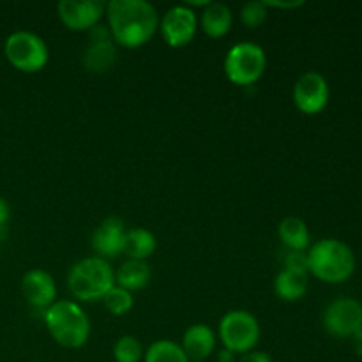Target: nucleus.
Returning a JSON list of instances; mask_svg holds the SVG:
<instances>
[{"label": "nucleus", "instance_id": "obj_1", "mask_svg": "<svg viewBox=\"0 0 362 362\" xmlns=\"http://www.w3.org/2000/svg\"><path fill=\"white\" fill-rule=\"evenodd\" d=\"M106 16L112 39L124 48L147 45L159 27L158 9L147 0H110Z\"/></svg>", "mask_w": 362, "mask_h": 362}, {"label": "nucleus", "instance_id": "obj_2", "mask_svg": "<svg viewBox=\"0 0 362 362\" xmlns=\"http://www.w3.org/2000/svg\"><path fill=\"white\" fill-rule=\"evenodd\" d=\"M45 324L52 338L64 349H80L90 336V320L73 300H55L45 310Z\"/></svg>", "mask_w": 362, "mask_h": 362}, {"label": "nucleus", "instance_id": "obj_3", "mask_svg": "<svg viewBox=\"0 0 362 362\" xmlns=\"http://www.w3.org/2000/svg\"><path fill=\"white\" fill-rule=\"evenodd\" d=\"M310 272L325 283H343L356 271V255L338 239H322L308 253Z\"/></svg>", "mask_w": 362, "mask_h": 362}, {"label": "nucleus", "instance_id": "obj_4", "mask_svg": "<svg viewBox=\"0 0 362 362\" xmlns=\"http://www.w3.org/2000/svg\"><path fill=\"white\" fill-rule=\"evenodd\" d=\"M67 286L76 299L83 303L103 299L115 286V272L108 260L88 257L76 262L67 274Z\"/></svg>", "mask_w": 362, "mask_h": 362}, {"label": "nucleus", "instance_id": "obj_5", "mask_svg": "<svg viewBox=\"0 0 362 362\" xmlns=\"http://www.w3.org/2000/svg\"><path fill=\"white\" fill-rule=\"evenodd\" d=\"M267 67V55L260 45L251 41L232 46L225 57V73L232 83L246 87L264 76Z\"/></svg>", "mask_w": 362, "mask_h": 362}, {"label": "nucleus", "instance_id": "obj_6", "mask_svg": "<svg viewBox=\"0 0 362 362\" xmlns=\"http://www.w3.org/2000/svg\"><path fill=\"white\" fill-rule=\"evenodd\" d=\"M4 53L11 66L23 73H37L48 64L49 49L41 35L30 30H16L6 39Z\"/></svg>", "mask_w": 362, "mask_h": 362}, {"label": "nucleus", "instance_id": "obj_7", "mask_svg": "<svg viewBox=\"0 0 362 362\" xmlns=\"http://www.w3.org/2000/svg\"><path fill=\"white\" fill-rule=\"evenodd\" d=\"M219 338L230 352H251L260 339V324L250 311L232 310L219 322Z\"/></svg>", "mask_w": 362, "mask_h": 362}, {"label": "nucleus", "instance_id": "obj_8", "mask_svg": "<svg viewBox=\"0 0 362 362\" xmlns=\"http://www.w3.org/2000/svg\"><path fill=\"white\" fill-rule=\"evenodd\" d=\"M324 327L334 338H352L362 327V304L350 297L332 300L324 311Z\"/></svg>", "mask_w": 362, "mask_h": 362}, {"label": "nucleus", "instance_id": "obj_9", "mask_svg": "<svg viewBox=\"0 0 362 362\" xmlns=\"http://www.w3.org/2000/svg\"><path fill=\"white\" fill-rule=\"evenodd\" d=\"M331 90L329 83L317 71H308L293 85V103L306 115H317L327 106Z\"/></svg>", "mask_w": 362, "mask_h": 362}, {"label": "nucleus", "instance_id": "obj_10", "mask_svg": "<svg viewBox=\"0 0 362 362\" xmlns=\"http://www.w3.org/2000/svg\"><path fill=\"white\" fill-rule=\"evenodd\" d=\"M197 13L189 6H173L161 20V32L172 48H180L193 41L197 34Z\"/></svg>", "mask_w": 362, "mask_h": 362}, {"label": "nucleus", "instance_id": "obj_11", "mask_svg": "<svg viewBox=\"0 0 362 362\" xmlns=\"http://www.w3.org/2000/svg\"><path fill=\"white\" fill-rule=\"evenodd\" d=\"M57 11L71 30H90L106 13V4L101 0H60Z\"/></svg>", "mask_w": 362, "mask_h": 362}, {"label": "nucleus", "instance_id": "obj_12", "mask_svg": "<svg viewBox=\"0 0 362 362\" xmlns=\"http://www.w3.org/2000/svg\"><path fill=\"white\" fill-rule=\"evenodd\" d=\"M25 300L35 310H48L57 300L55 279L42 269H30L21 279Z\"/></svg>", "mask_w": 362, "mask_h": 362}, {"label": "nucleus", "instance_id": "obj_13", "mask_svg": "<svg viewBox=\"0 0 362 362\" xmlns=\"http://www.w3.org/2000/svg\"><path fill=\"white\" fill-rule=\"evenodd\" d=\"M126 228H124V221L119 218H106L101 221V225L95 228L94 235H92V247L98 253V257L105 258H115L122 253V240Z\"/></svg>", "mask_w": 362, "mask_h": 362}, {"label": "nucleus", "instance_id": "obj_14", "mask_svg": "<svg viewBox=\"0 0 362 362\" xmlns=\"http://www.w3.org/2000/svg\"><path fill=\"white\" fill-rule=\"evenodd\" d=\"M180 346L189 361H205L214 352L216 334L209 325L194 324L184 332Z\"/></svg>", "mask_w": 362, "mask_h": 362}, {"label": "nucleus", "instance_id": "obj_15", "mask_svg": "<svg viewBox=\"0 0 362 362\" xmlns=\"http://www.w3.org/2000/svg\"><path fill=\"white\" fill-rule=\"evenodd\" d=\"M158 247L156 235L147 228H131L126 230L122 240V253L129 260H144L147 262L148 257H152Z\"/></svg>", "mask_w": 362, "mask_h": 362}, {"label": "nucleus", "instance_id": "obj_16", "mask_svg": "<svg viewBox=\"0 0 362 362\" xmlns=\"http://www.w3.org/2000/svg\"><path fill=\"white\" fill-rule=\"evenodd\" d=\"M117 60V46L113 39L108 41H90L81 57V64L90 73H106Z\"/></svg>", "mask_w": 362, "mask_h": 362}, {"label": "nucleus", "instance_id": "obj_17", "mask_svg": "<svg viewBox=\"0 0 362 362\" xmlns=\"http://www.w3.org/2000/svg\"><path fill=\"white\" fill-rule=\"evenodd\" d=\"M233 25V13L226 4L211 2L202 13V28L209 37H223Z\"/></svg>", "mask_w": 362, "mask_h": 362}, {"label": "nucleus", "instance_id": "obj_18", "mask_svg": "<svg viewBox=\"0 0 362 362\" xmlns=\"http://www.w3.org/2000/svg\"><path fill=\"white\" fill-rule=\"evenodd\" d=\"M151 265L144 260H129L127 258L115 272V285L127 292L141 290L151 281Z\"/></svg>", "mask_w": 362, "mask_h": 362}, {"label": "nucleus", "instance_id": "obj_19", "mask_svg": "<svg viewBox=\"0 0 362 362\" xmlns=\"http://www.w3.org/2000/svg\"><path fill=\"white\" fill-rule=\"evenodd\" d=\"M306 292L308 274L290 271V269H283L278 272L274 279V293L279 299L286 300V303H296V300L303 299Z\"/></svg>", "mask_w": 362, "mask_h": 362}, {"label": "nucleus", "instance_id": "obj_20", "mask_svg": "<svg viewBox=\"0 0 362 362\" xmlns=\"http://www.w3.org/2000/svg\"><path fill=\"white\" fill-rule=\"evenodd\" d=\"M278 233L281 243L290 251H306V247L310 246L311 237L308 225L300 218H296V216H288V218L283 219L279 223Z\"/></svg>", "mask_w": 362, "mask_h": 362}, {"label": "nucleus", "instance_id": "obj_21", "mask_svg": "<svg viewBox=\"0 0 362 362\" xmlns=\"http://www.w3.org/2000/svg\"><path fill=\"white\" fill-rule=\"evenodd\" d=\"M145 362H189L180 343L173 339H158L144 354Z\"/></svg>", "mask_w": 362, "mask_h": 362}, {"label": "nucleus", "instance_id": "obj_22", "mask_svg": "<svg viewBox=\"0 0 362 362\" xmlns=\"http://www.w3.org/2000/svg\"><path fill=\"white\" fill-rule=\"evenodd\" d=\"M101 300L105 303L106 310H108L112 315H115V317L129 313L134 306L133 293L127 292V290H124V288H120V286H117V285L113 286V288H110Z\"/></svg>", "mask_w": 362, "mask_h": 362}, {"label": "nucleus", "instance_id": "obj_23", "mask_svg": "<svg viewBox=\"0 0 362 362\" xmlns=\"http://www.w3.org/2000/svg\"><path fill=\"white\" fill-rule=\"evenodd\" d=\"M113 357L117 362H140L144 357V346L138 341V338L124 334L117 339L113 346Z\"/></svg>", "mask_w": 362, "mask_h": 362}, {"label": "nucleus", "instance_id": "obj_24", "mask_svg": "<svg viewBox=\"0 0 362 362\" xmlns=\"http://www.w3.org/2000/svg\"><path fill=\"white\" fill-rule=\"evenodd\" d=\"M240 20L246 27L257 28L267 20V7L264 6L262 0H251V2H246L240 9Z\"/></svg>", "mask_w": 362, "mask_h": 362}, {"label": "nucleus", "instance_id": "obj_25", "mask_svg": "<svg viewBox=\"0 0 362 362\" xmlns=\"http://www.w3.org/2000/svg\"><path fill=\"white\" fill-rule=\"evenodd\" d=\"M285 269L296 272H304L308 274L310 272V260H308L306 251H290L285 257Z\"/></svg>", "mask_w": 362, "mask_h": 362}, {"label": "nucleus", "instance_id": "obj_26", "mask_svg": "<svg viewBox=\"0 0 362 362\" xmlns=\"http://www.w3.org/2000/svg\"><path fill=\"white\" fill-rule=\"evenodd\" d=\"M239 362H272L271 356L267 352H257V350H251V352L243 354Z\"/></svg>", "mask_w": 362, "mask_h": 362}, {"label": "nucleus", "instance_id": "obj_27", "mask_svg": "<svg viewBox=\"0 0 362 362\" xmlns=\"http://www.w3.org/2000/svg\"><path fill=\"white\" fill-rule=\"evenodd\" d=\"M265 7H279V9H296V7L304 6V0H290V2H274V0H262Z\"/></svg>", "mask_w": 362, "mask_h": 362}, {"label": "nucleus", "instance_id": "obj_28", "mask_svg": "<svg viewBox=\"0 0 362 362\" xmlns=\"http://www.w3.org/2000/svg\"><path fill=\"white\" fill-rule=\"evenodd\" d=\"M11 218V207L9 204H7L6 198L0 197V228H4V226L7 225V221H9Z\"/></svg>", "mask_w": 362, "mask_h": 362}, {"label": "nucleus", "instance_id": "obj_29", "mask_svg": "<svg viewBox=\"0 0 362 362\" xmlns=\"http://www.w3.org/2000/svg\"><path fill=\"white\" fill-rule=\"evenodd\" d=\"M350 339H352V346H354V350H356L357 356L362 357V327Z\"/></svg>", "mask_w": 362, "mask_h": 362}, {"label": "nucleus", "instance_id": "obj_30", "mask_svg": "<svg viewBox=\"0 0 362 362\" xmlns=\"http://www.w3.org/2000/svg\"><path fill=\"white\" fill-rule=\"evenodd\" d=\"M218 361L219 362H235V354L230 352V350L223 349L218 352Z\"/></svg>", "mask_w": 362, "mask_h": 362}, {"label": "nucleus", "instance_id": "obj_31", "mask_svg": "<svg viewBox=\"0 0 362 362\" xmlns=\"http://www.w3.org/2000/svg\"><path fill=\"white\" fill-rule=\"evenodd\" d=\"M189 362H205V361H189Z\"/></svg>", "mask_w": 362, "mask_h": 362}]
</instances>
